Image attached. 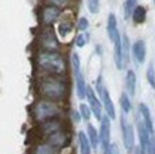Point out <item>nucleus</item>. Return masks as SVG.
I'll list each match as a JSON object with an SVG mask.
<instances>
[{
	"label": "nucleus",
	"instance_id": "obj_1",
	"mask_svg": "<svg viewBox=\"0 0 155 154\" xmlns=\"http://www.w3.org/2000/svg\"><path fill=\"white\" fill-rule=\"evenodd\" d=\"M37 90L41 98H47V100H53V101H61L66 98L68 87L61 77L48 74L47 77H43L38 81Z\"/></svg>",
	"mask_w": 155,
	"mask_h": 154
},
{
	"label": "nucleus",
	"instance_id": "obj_2",
	"mask_svg": "<svg viewBox=\"0 0 155 154\" xmlns=\"http://www.w3.org/2000/svg\"><path fill=\"white\" fill-rule=\"evenodd\" d=\"M36 63L44 73L53 76H61L66 73V60L61 53L51 50H41L36 57Z\"/></svg>",
	"mask_w": 155,
	"mask_h": 154
},
{
	"label": "nucleus",
	"instance_id": "obj_3",
	"mask_svg": "<svg viewBox=\"0 0 155 154\" xmlns=\"http://www.w3.org/2000/svg\"><path fill=\"white\" fill-rule=\"evenodd\" d=\"M61 113V107L58 106V101H53L47 98H40L34 103L31 108V116L34 121L41 123L50 118H57Z\"/></svg>",
	"mask_w": 155,
	"mask_h": 154
},
{
	"label": "nucleus",
	"instance_id": "obj_4",
	"mask_svg": "<svg viewBox=\"0 0 155 154\" xmlns=\"http://www.w3.org/2000/svg\"><path fill=\"white\" fill-rule=\"evenodd\" d=\"M71 67H73V73H74V80H75V93L77 97L83 100L85 98V89H87V83L81 71V61L77 53L71 54Z\"/></svg>",
	"mask_w": 155,
	"mask_h": 154
},
{
	"label": "nucleus",
	"instance_id": "obj_5",
	"mask_svg": "<svg viewBox=\"0 0 155 154\" xmlns=\"http://www.w3.org/2000/svg\"><path fill=\"white\" fill-rule=\"evenodd\" d=\"M95 86H97V93H98L100 101H101V104H103V108L105 110L107 116L110 117L111 120H114V118L117 117L115 107H114V103H113V100H111V96H110V93H108L107 87L104 86L103 79H101V77H98V79H97Z\"/></svg>",
	"mask_w": 155,
	"mask_h": 154
},
{
	"label": "nucleus",
	"instance_id": "obj_6",
	"mask_svg": "<svg viewBox=\"0 0 155 154\" xmlns=\"http://www.w3.org/2000/svg\"><path fill=\"white\" fill-rule=\"evenodd\" d=\"M98 137H100V145L103 150V154H107V149L110 145V137H111V118L105 114L101 117L100 120V131H98Z\"/></svg>",
	"mask_w": 155,
	"mask_h": 154
},
{
	"label": "nucleus",
	"instance_id": "obj_7",
	"mask_svg": "<svg viewBox=\"0 0 155 154\" xmlns=\"http://www.w3.org/2000/svg\"><path fill=\"white\" fill-rule=\"evenodd\" d=\"M60 16H61V9L60 7L53 6V5H47V6H44V7L41 9L40 19H41L43 26L50 27V26H53L57 20L60 19Z\"/></svg>",
	"mask_w": 155,
	"mask_h": 154
},
{
	"label": "nucleus",
	"instance_id": "obj_8",
	"mask_svg": "<svg viewBox=\"0 0 155 154\" xmlns=\"http://www.w3.org/2000/svg\"><path fill=\"white\" fill-rule=\"evenodd\" d=\"M85 98L88 100V107L93 113V116L97 120H101V117H103V104L100 101V98L97 97L94 89L90 87L88 84H87V89H85Z\"/></svg>",
	"mask_w": 155,
	"mask_h": 154
},
{
	"label": "nucleus",
	"instance_id": "obj_9",
	"mask_svg": "<svg viewBox=\"0 0 155 154\" xmlns=\"http://www.w3.org/2000/svg\"><path fill=\"white\" fill-rule=\"evenodd\" d=\"M121 127H122V141L127 153H132L135 147V139H134V127L127 123L125 117H121Z\"/></svg>",
	"mask_w": 155,
	"mask_h": 154
},
{
	"label": "nucleus",
	"instance_id": "obj_10",
	"mask_svg": "<svg viewBox=\"0 0 155 154\" xmlns=\"http://www.w3.org/2000/svg\"><path fill=\"white\" fill-rule=\"evenodd\" d=\"M40 46H41L43 50L57 51L58 47H60V43L57 40L56 34H54L50 29H46V30L41 33V36H40Z\"/></svg>",
	"mask_w": 155,
	"mask_h": 154
},
{
	"label": "nucleus",
	"instance_id": "obj_11",
	"mask_svg": "<svg viewBox=\"0 0 155 154\" xmlns=\"http://www.w3.org/2000/svg\"><path fill=\"white\" fill-rule=\"evenodd\" d=\"M58 130H63V121L58 118H50L46 121H41L38 126V131L43 137H48L50 134L56 133Z\"/></svg>",
	"mask_w": 155,
	"mask_h": 154
},
{
	"label": "nucleus",
	"instance_id": "obj_12",
	"mask_svg": "<svg viewBox=\"0 0 155 154\" xmlns=\"http://www.w3.org/2000/svg\"><path fill=\"white\" fill-rule=\"evenodd\" d=\"M68 140H70V137H68V134L64 131V128L53 133V134H50L48 137H46V141H47L48 144H51L53 147H56L57 150L66 147V145L68 144Z\"/></svg>",
	"mask_w": 155,
	"mask_h": 154
},
{
	"label": "nucleus",
	"instance_id": "obj_13",
	"mask_svg": "<svg viewBox=\"0 0 155 154\" xmlns=\"http://www.w3.org/2000/svg\"><path fill=\"white\" fill-rule=\"evenodd\" d=\"M107 33H108V37L113 43H115L118 39L121 37L120 36V32H118V27H117V17L115 14L111 13L108 16V20H107Z\"/></svg>",
	"mask_w": 155,
	"mask_h": 154
},
{
	"label": "nucleus",
	"instance_id": "obj_14",
	"mask_svg": "<svg viewBox=\"0 0 155 154\" xmlns=\"http://www.w3.org/2000/svg\"><path fill=\"white\" fill-rule=\"evenodd\" d=\"M132 54H134V59L137 60V63L142 64L145 61L147 57V46L144 40H137L134 44H132Z\"/></svg>",
	"mask_w": 155,
	"mask_h": 154
},
{
	"label": "nucleus",
	"instance_id": "obj_15",
	"mask_svg": "<svg viewBox=\"0 0 155 154\" xmlns=\"http://www.w3.org/2000/svg\"><path fill=\"white\" fill-rule=\"evenodd\" d=\"M138 108H140V113H141L142 116V121H144V124H145L147 130H148V133H150V135H154L155 131H154V126H152V118H151V113H150V108L147 107V104H140L138 106Z\"/></svg>",
	"mask_w": 155,
	"mask_h": 154
},
{
	"label": "nucleus",
	"instance_id": "obj_16",
	"mask_svg": "<svg viewBox=\"0 0 155 154\" xmlns=\"http://www.w3.org/2000/svg\"><path fill=\"white\" fill-rule=\"evenodd\" d=\"M114 61L118 70L124 69V60H122V47H121V37L114 43Z\"/></svg>",
	"mask_w": 155,
	"mask_h": 154
},
{
	"label": "nucleus",
	"instance_id": "obj_17",
	"mask_svg": "<svg viewBox=\"0 0 155 154\" xmlns=\"http://www.w3.org/2000/svg\"><path fill=\"white\" fill-rule=\"evenodd\" d=\"M78 149H80V154H91V144L88 141V137L84 131H78Z\"/></svg>",
	"mask_w": 155,
	"mask_h": 154
},
{
	"label": "nucleus",
	"instance_id": "obj_18",
	"mask_svg": "<svg viewBox=\"0 0 155 154\" xmlns=\"http://www.w3.org/2000/svg\"><path fill=\"white\" fill-rule=\"evenodd\" d=\"M87 137H88V141L91 144V149H97L100 145V137H98V131L93 124H87Z\"/></svg>",
	"mask_w": 155,
	"mask_h": 154
},
{
	"label": "nucleus",
	"instance_id": "obj_19",
	"mask_svg": "<svg viewBox=\"0 0 155 154\" xmlns=\"http://www.w3.org/2000/svg\"><path fill=\"white\" fill-rule=\"evenodd\" d=\"M60 150H57L56 147H53L51 144H48L47 141L44 143H40L34 147L33 150V154H58Z\"/></svg>",
	"mask_w": 155,
	"mask_h": 154
},
{
	"label": "nucleus",
	"instance_id": "obj_20",
	"mask_svg": "<svg viewBox=\"0 0 155 154\" xmlns=\"http://www.w3.org/2000/svg\"><path fill=\"white\" fill-rule=\"evenodd\" d=\"M125 84H127V90L130 96H135V89H137V76L132 70L127 71V76H125Z\"/></svg>",
	"mask_w": 155,
	"mask_h": 154
},
{
	"label": "nucleus",
	"instance_id": "obj_21",
	"mask_svg": "<svg viewBox=\"0 0 155 154\" xmlns=\"http://www.w3.org/2000/svg\"><path fill=\"white\" fill-rule=\"evenodd\" d=\"M132 20H134V23L137 24H141L145 22L147 19V10L144 6H135V9L132 10V14H131Z\"/></svg>",
	"mask_w": 155,
	"mask_h": 154
},
{
	"label": "nucleus",
	"instance_id": "obj_22",
	"mask_svg": "<svg viewBox=\"0 0 155 154\" xmlns=\"http://www.w3.org/2000/svg\"><path fill=\"white\" fill-rule=\"evenodd\" d=\"M121 47H122V60H124V66L128 63L130 60V40L124 34L121 37Z\"/></svg>",
	"mask_w": 155,
	"mask_h": 154
},
{
	"label": "nucleus",
	"instance_id": "obj_23",
	"mask_svg": "<svg viewBox=\"0 0 155 154\" xmlns=\"http://www.w3.org/2000/svg\"><path fill=\"white\" fill-rule=\"evenodd\" d=\"M73 32V24L71 22H61L58 24V34L61 37H67L70 33Z\"/></svg>",
	"mask_w": 155,
	"mask_h": 154
},
{
	"label": "nucleus",
	"instance_id": "obj_24",
	"mask_svg": "<svg viewBox=\"0 0 155 154\" xmlns=\"http://www.w3.org/2000/svg\"><path fill=\"white\" fill-rule=\"evenodd\" d=\"M78 114H80V117L84 120V121H90V118L93 116V113L90 110L88 104H84V103L80 104V107H78Z\"/></svg>",
	"mask_w": 155,
	"mask_h": 154
},
{
	"label": "nucleus",
	"instance_id": "obj_25",
	"mask_svg": "<svg viewBox=\"0 0 155 154\" xmlns=\"http://www.w3.org/2000/svg\"><path fill=\"white\" fill-rule=\"evenodd\" d=\"M120 103H121L122 111L125 113V114L131 111V100H130V96H128L127 93H121V98H120Z\"/></svg>",
	"mask_w": 155,
	"mask_h": 154
},
{
	"label": "nucleus",
	"instance_id": "obj_26",
	"mask_svg": "<svg viewBox=\"0 0 155 154\" xmlns=\"http://www.w3.org/2000/svg\"><path fill=\"white\" fill-rule=\"evenodd\" d=\"M137 6V0H125V5H124V12H125V19H130L132 14V10L135 9Z\"/></svg>",
	"mask_w": 155,
	"mask_h": 154
},
{
	"label": "nucleus",
	"instance_id": "obj_27",
	"mask_svg": "<svg viewBox=\"0 0 155 154\" xmlns=\"http://www.w3.org/2000/svg\"><path fill=\"white\" fill-rule=\"evenodd\" d=\"M88 39H90V36L87 34L85 32H81L77 37H75V46L77 47H84L87 43H88Z\"/></svg>",
	"mask_w": 155,
	"mask_h": 154
},
{
	"label": "nucleus",
	"instance_id": "obj_28",
	"mask_svg": "<svg viewBox=\"0 0 155 154\" xmlns=\"http://www.w3.org/2000/svg\"><path fill=\"white\" fill-rule=\"evenodd\" d=\"M147 80H148V83L151 84V87L155 89V70H154V66L152 64L148 66V70H147Z\"/></svg>",
	"mask_w": 155,
	"mask_h": 154
},
{
	"label": "nucleus",
	"instance_id": "obj_29",
	"mask_svg": "<svg viewBox=\"0 0 155 154\" xmlns=\"http://www.w3.org/2000/svg\"><path fill=\"white\" fill-rule=\"evenodd\" d=\"M87 6H88L90 13L97 14L100 12V0H88V2H87Z\"/></svg>",
	"mask_w": 155,
	"mask_h": 154
},
{
	"label": "nucleus",
	"instance_id": "obj_30",
	"mask_svg": "<svg viewBox=\"0 0 155 154\" xmlns=\"http://www.w3.org/2000/svg\"><path fill=\"white\" fill-rule=\"evenodd\" d=\"M145 154H155V134L150 135V139H148L147 149H145Z\"/></svg>",
	"mask_w": 155,
	"mask_h": 154
},
{
	"label": "nucleus",
	"instance_id": "obj_31",
	"mask_svg": "<svg viewBox=\"0 0 155 154\" xmlns=\"http://www.w3.org/2000/svg\"><path fill=\"white\" fill-rule=\"evenodd\" d=\"M88 26H90V23H88V20H87V17H80V19H78L77 29H78L80 32H87Z\"/></svg>",
	"mask_w": 155,
	"mask_h": 154
},
{
	"label": "nucleus",
	"instance_id": "obj_32",
	"mask_svg": "<svg viewBox=\"0 0 155 154\" xmlns=\"http://www.w3.org/2000/svg\"><path fill=\"white\" fill-rule=\"evenodd\" d=\"M48 2H50V5L57 6V7H60L61 9V7H66L70 0H48Z\"/></svg>",
	"mask_w": 155,
	"mask_h": 154
},
{
	"label": "nucleus",
	"instance_id": "obj_33",
	"mask_svg": "<svg viewBox=\"0 0 155 154\" xmlns=\"http://www.w3.org/2000/svg\"><path fill=\"white\" fill-rule=\"evenodd\" d=\"M107 154H120V150H118L117 144H114V143H110L107 149Z\"/></svg>",
	"mask_w": 155,
	"mask_h": 154
},
{
	"label": "nucleus",
	"instance_id": "obj_34",
	"mask_svg": "<svg viewBox=\"0 0 155 154\" xmlns=\"http://www.w3.org/2000/svg\"><path fill=\"white\" fill-rule=\"evenodd\" d=\"M134 154H145L144 151H142V149L138 145V147H134Z\"/></svg>",
	"mask_w": 155,
	"mask_h": 154
},
{
	"label": "nucleus",
	"instance_id": "obj_35",
	"mask_svg": "<svg viewBox=\"0 0 155 154\" xmlns=\"http://www.w3.org/2000/svg\"><path fill=\"white\" fill-rule=\"evenodd\" d=\"M154 2H155V0H154Z\"/></svg>",
	"mask_w": 155,
	"mask_h": 154
}]
</instances>
